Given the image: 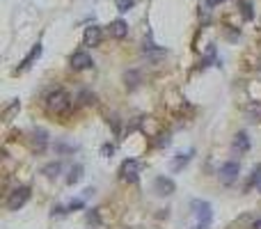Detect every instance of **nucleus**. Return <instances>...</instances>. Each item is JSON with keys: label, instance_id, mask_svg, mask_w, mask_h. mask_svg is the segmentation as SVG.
I'll return each instance as SVG.
<instances>
[{"label": "nucleus", "instance_id": "nucleus-4", "mask_svg": "<svg viewBox=\"0 0 261 229\" xmlns=\"http://www.w3.org/2000/svg\"><path fill=\"white\" fill-rule=\"evenodd\" d=\"M238 172H241V165L234 163V160H229V163H224L222 167H220V181L224 183V186H231L234 181L238 179Z\"/></svg>", "mask_w": 261, "mask_h": 229}, {"label": "nucleus", "instance_id": "nucleus-17", "mask_svg": "<svg viewBox=\"0 0 261 229\" xmlns=\"http://www.w3.org/2000/svg\"><path fill=\"white\" fill-rule=\"evenodd\" d=\"M188 160H190V154H186V156H179V158L174 160V169H181L183 165L188 163Z\"/></svg>", "mask_w": 261, "mask_h": 229}, {"label": "nucleus", "instance_id": "nucleus-2", "mask_svg": "<svg viewBox=\"0 0 261 229\" xmlns=\"http://www.w3.org/2000/svg\"><path fill=\"white\" fill-rule=\"evenodd\" d=\"M190 209H192V215H195V220H197V229H209L211 227V218H213V209H211L209 202L192 199Z\"/></svg>", "mask_w": 261, "mask_h": 229}, {"label": "nucleus", "instance_id": "nucleus-14", "mask_svg": "<svg viewBox=\"0 0 261 229\" xmlns=\"http://www.w3.org/2000/svg\"><path fill=\"white\" fill-rule=\"evenodd\" d=\"M80 177H82V167H80V165H76V167H71V174L67 177V183H69V186H73V183L80 181Z\"/></svg>", "mask_w": 261, "mask_h": 229}, {"label": "nucleus", "instance_id": "nucleus-11", "mask_svg": "<svg viewBox=\"0 0 261 229\" xmlns=\"http://www.w3.org/2000/svg\"><path fill=\"white\" fill-rule=\"evenodd\" d=\"M234 149L241 151V154H245L247 149H250V137H247V133H236V137H234Z\"/></svg>", "mask_w": 261, "mask_h": 229}, {"label": "nucleus", "instance_id": "nucleus-12", "mask_svg": "<svg viewBox=\"0 0 261 229\" xmlns=\"http://www.w3.org/2000/svg\"><path fill=\"white\" fill-rule=\"evenodd\" d=\"M39 55H41V44H35V46H32V50H30V53H27L25 58H23V62L18 64V69H27L32 62H35L37 58H39Z\"/></svg>", "mask_w": 261, "mask_h": 229}, {"label": "nucleus", "instance_id": "nucleus-3", "mask_svg": "<svg viewBox=\"0 0 261 229\" xmlns=\"http://www.w3.org/2000/svg\"><path fill=\"white\" fill-rule=\"evenodd\" d=\"M27 199H30V188H27V186L14 188V190L9 192V197H7V209L9 211H18Z\"/></svg>", "mask_w": 261, "mask_h": 229}, {"label": "nucleus", "instance_id": "nucleus-7", "mask_svg": "<svg viewBox=\"0 0 261 229\" xmlns=\"http://www.w3.org/2000/svg\"><path fill=\"white\" fill-rule=\"evenodd\" d=\"M71 67L76 71H82V69H90L92 67V58L85 53V50H78V53L71 55Z\"/></svg>", "mask_w": 261, "mask_h": 229}, {"label": "nucleus", "instance_id": "nucleus-22", "mask_svg": "<svg viewBox=\"0 0 261 229\" xmlns=\"http://www.w3.org/2000/svg\"><path fill=\"white\" fill-rule=\"evenodd\" d=\"M252 229H261V220H254V222H252Z\"/></svg>", "mask_w": 261, "mask_h": 229}, {"label": "nucleus", "instance_id": "nucleus-1", "mask_svg": "<svg viewBox=\"0 0 261 229\" xmlns=\"http://www.w3.org/2000/svg\"><path fill=\"white\" fill-rule=\"evenodd\" d=\"M71 108V99L64 90H53L48 96H46V110L53 114H64Z\"/></svg>", "mask_w": 261, "mask_h": 229}, {"label": "nucleus", "instance_id": "nucleus-21", "mask_svg": "<svg viewBox=\"0 0 261 229\" xmlns=\"http://www.w3.org/2000/svg\"><path fill=\"white\" fill-rule=\"evenodd\" d=\"M87 222H99V218H96V213H87Z\"/></svg>", "mask_w": 261, "mask_h": 229}, {"label": "nucleus", "instance_id": "nucleus-23", "mask_svg": "<svg viewBox=\"0 0 261 229\" xmlns=\"http://www.w3.org/2000/svg\"><path fill=\"white\" fill-rule=\"evenodd\" d=\"M259 190H261V186H259Z\"/></svg>", "mask_w": 261, "mask_h": 229}, {"label": "nucleus", "instance_id": "nucleus-9", "mask_svg": "<svg viewBox=\"0 0 261 229\" xmlns=\"http://www.w3.org/2000/svg\"><path fill=\"white\" fill-rule=\"evenodd\" d=\"M154 190L158 192V195H172V192H174V181H172V179L158 177L154 181Z\"/></svg>", "mask_w": 261, "mask_h": 229}, {"label": "nucleus", "instance_id": "nucleus-19", "mask_svg": "<svg viewBox=\"0 0 261 229\" xmlns=\"http://www.w3.org/2000/svg\"><path fill=\"white\" fill-rule=\"evenodd\" d=\"M241 7H243V16H245V18H252V7H250V3H241Z\"/></svg>", "mask_w": 261, "mask_h": 229}, {"label": "nucleus", "instance_id": "nucleus-18", "mask_svg": "<svg viewBox=\"0 0 261 229\" xmlns=\"http://www.w3.org/2000/svg\"><path fill=\"white\" fill-rule=\"evenodd\" d=\"M14 110H18V101H12V105L5 110V122H9V117L14 114Z\"/></svg>", "mask_w": 261, "mask_h": 229}, {"label": "nucleus", "instance_id": "nucleus-8", "mask_svg": "<svg viewBox=\"0 0 261 229\" xmlns=\"http://www.w3.org/2000/svg\"><path fill=\"white\" fill-rule=\"evenodd\" d=\"M108 32H110V37H114V39H124V37L128 35V25H126V21H122V18L112 21V23L108 25Z\"/></svg>", "mask_w": 261, "mask_h": 229}, {"label": "nucleus", "instance_id": "nucleus-15", "mask_svg": "<svg viewBox=\"0 0 261 229\" xmlns=\"http://www.w3.org/2000/svg\"><path fill=\"white\" fill-rule=\"evenodd\" d=\"M261 186V165H256L254 169H252V177H250V186Z\"/></svg>", "mask_w": 261, "mask_h": 229}, {"label": "nucleus", "instance_id": "nucleus-6", "mask_svg": "<svg viewBox=\"0 0 261 229\" xmlns=\"http://www.w3.org/2000/svg\"><path fill=\"white\" fill-rule=\"evenodd\" d=\"M101 39H103V35H101V27L99 25H90L85 30V35H82V44H85V46H99Z\"/></svg>", "mask_w": 261, "mask_h": 229}, {"label": "nucleus", "instance_id": "nucleus-13", "mask_svg": "<svg viewBox=\"0 0 261 229\" xmlns=\"http://www.w3.org/2000/svg\"><path fill=\"white\" fill-rule=\"evenodd\" d=\"M60 169H62V165H60V163H50V165H46L41 172H44L48 179H55V177L60 174Z\"/></svg>", "mask_w": 261, "mask_h": 229}, {"label": "nucleus", "instance_id": "nucleus-16", "mask_svg": "<svg viewBox=\"0 0 261 229\" xmlns=\"http://www.w3.org/2000/svg\"><path fill=\"white\" fill-rule=\"evenodd\" d=\"M133 5H135V0H117V9H119V12H128Z\"/></svg>", "mask_w": 261, "mask_h": 229}, {"label": "nucleus", "instance_id": "nucleus-10", "mask_svg": "<svg viewBox=\"0 0 261 229\" xmlns=\"http://www.w3.org/2000/svg\"><path fill=\"white\" fill-rule=\"evenodd\" d=\"M46 142H48V133L41 131V128H37V131L32 133V149L41 151L46 147Z\"/></svg>", "mask_w": 261, "mask_h": 229}, {"label": "nucleus", "instance_id": "nucleus-5", "mask_svg": "<svg viewBox=\"0 0 261 229\" xmlns=\"http://www.w3.org/2000/svg\"><path fill=\"white\" fill-rule=\"evenodd\" d=\"M137 174H140V163L133 160V158L124 160L122 167H119V177H122V181H128V183L137 181Z\"/></svg>", "mask_w": 261, "mask_h": 229}, {"label": "nucleus", "instance_id": "nucleus-20", "mask_svg": "<svg viewBox=\"0 0 261 229\" xmlns=\"http://www.w3.org/2000/svg\"><path fill=\"white\" fill-rule=\"evenodd\" d=\"M112 151H114L112 145H103V147H101V154H103V156H112Z\"/></svg>", "mask_w": 261, "mask_h": 229}]
</instances>
